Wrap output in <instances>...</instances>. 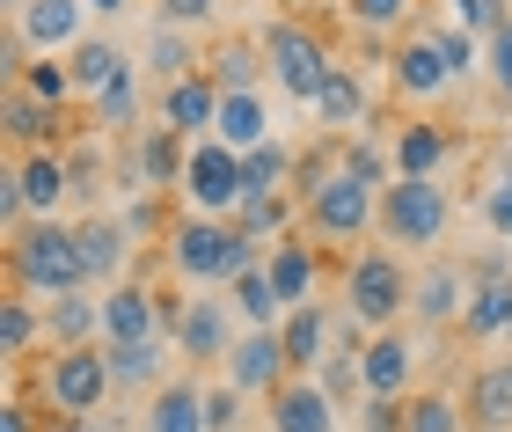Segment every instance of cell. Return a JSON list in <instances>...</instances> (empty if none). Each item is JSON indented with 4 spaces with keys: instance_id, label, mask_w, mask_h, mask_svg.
<instances>
[{
    "instance_id": "cell-1",
    "label": "cell",
    "mask_w": 512,
    "mask_h": 432,
    "mask_svg": "<svg viewBox=\"0 0 512 432\" xmlns=\"http://www.w3.org/2000/svg\"><path fill=\"white\" fill-rule=\"evenodd\" d=\"M8 279L22 301H66V293L88 286V264H81V235L66 220H30L22 235L8 242Z\"/></svg>"
},
{
    "instance_id": "cell-2",
    "label": "cell",
    "mask_w": 512,
    "mask_h": 432,
    "mask_svg": "<svg viewBox=\"0 0 512 432\" xmlns=\"http://www.w3.org/2000/svg\"><path fill=\"white\" fill-rule=\"evenodd\" d=\"M300 191H308V198H300V213H308V227H315L322 242L381 235V191H374V184H359V176L344 169V154H337V162H315Z\"/></svg>"
},
{
    "instance_id": "cell-3",
    "label": "cell",
    "mask_w": 512,
    "mask_h": 432,
    "mask_svg": "<svg viewBox=\"0 0 512 432\" xmlns=\"http://www.w3.org/2000/svg\"><path fill=\"white\" fill-rule=\"evenodd\" d=\"M169 264H176L191 286H235L242 271L264 264V257H256V242L242 235L235 220H205V213H191V220L169 227Z\"/></svg>"
},
{
    "instance_id": "cell-4",
    "label": "cell",
    "mask_w": 512,
    "mask_h": 432,
    "mask_svg": "<svg viewBox=\"0 0 512 432\" xmlns=\"http://www.w3.org/2000/svg\"><path fill=\"white\" fill-rule=\"evenodd\" d=\"M410 308V271L395 249H359L344 271V315L366 330H395V315Z\"/></svg>"
},
{
    "instance_id": "cell-5",
    "label": "cell",
    "mask_w": 512,
    "mask_h": 432,
    "mask_svg": "<svg viewBox=\"0 0 512 432\" xmlns=\"http://www.w3.org/2000/svg\"><path fill=\"white\" fill-rule=\"evenodd\" d=\"M454 220V198L439 191V176H395L381 191V242H403V249H432Z\"/></svg>"
},
{
    "instance_id": "cell-6",
    "label": "cell",
    "mask_w": 512,
    "mask_h": 432,
    "mask_svg": "<svg viewBox=\"0 0 512 432\" xmlns=\"http://www.w3.org/2000/svg\"><path fill=\"white\" fill-rule=\"evenodd\" d=\"M37 389L44 403H52L59 418H96L103 403H110V352L103 345H81V352H52L44 359V374H37Z\"/></svg>"
},
{
    "instance_id": "cell-7",
    "label": "cell",
    "mask_w": 512,
    "mask_h": 432,
    "mask_svg": "<svg viewBox=\"0 0 512 432\" xmlns=\"http://www.w3.org/2000/svg\"><path fill=\"white\" fill-rule=\"evenodd\" d=\"M264 66H271V88H286L293 103H315V88L337 74L330 44H322L308 22H271L264 30Z\"/></svg>"
},
{
    "instance_id": "cell-8",
    "label": "cell",
    "mask_w": 512,
    "mask_h": 432,
    "mask_svg": "<svg viewBox=\"0 0 512 432\" xmlns=\"http://www.w3.org/2000/svg\"><path fill=\"white\" fill-rule=\"evenodd\" d=\"M183 198H191V213H205V220H235V213H242V198H249L242 154H235V147H220V140H191Z\"/></svg>"
},
{
    "instance_id": "cell-9",
    "label": "cell",
    "mask_w": 512,
    "mask_h": 432,
    "mask_svg": "<svg viewBox=\"0 0 512 432\" xmlns=\"http://www.w3.org/2000/svg\"><path fill=\"white\" fill-rule=\"evenodd\" d=\"M8 30L30 44V59H59V52H81V30H88V0H22L8 15Z\"/></svg>"
},
{
    "instance_id": "cell-10",
    "label": "cell",
    "mask_w": 512,
    "mask_h": 432,
    "mask_svg": "<svg viewBox=\"0 0 512 432\" xmlns=\"http://www.w3.org/2000/svg\"><path fill=\"white\" fill-rule=\"evenodd\" d=\"M227 381L242 396H278L293 381V359H286V337L278 330H242L235 352H227Z\"/></svg>"
},
{
    "instance_id": "cell-11",
    "label": "cell",
    "mask_w": 512,
    "mask_h": 432,
    "mask_svg": "<svg viewBox=\"0 0 512 432\" xmlns=\"http://www.w3.org/2000/svg\"><path fill=\"white\" fill-rule=\"evenodd\" d=\"M169 337V301L147 286H110L103 293V345H154Z\"/></svg>"
},
{
    "instance_id": "cell-12",
    "label": "cell",
    "mask_w": 512,
    "mask_h": 432,
    "mask_svg": "<svg viewBox=\"0 0 512 432\" xmlns=\"http://www.w3.org/2000/svg\"><path fill=\"white\" fill-rule=\"evenodd\" d=\"M388 74H395V88H403L410 103H439L454 88V66H447V52H439V30H410L403 52L388 59Z\"/></svg>"
},
{
    "instance_id": "cell-13",
    "label": "cell",
    "mask_w": 512,
    "mask_h": 432,
    "mask_svg": "<svg viewBox=\"0 0 512 432\" xmlns=\"http://www.w3.org/2000/svg\"><path fill=\"white\" fill-rule=\"evenodd\" d=\"M359 381H366V403H403V389L417 381V345L403 330H374V345L359 352Z\"/></svg>"
},
{
    "instance_id": "cell-14",
    "label": "cell",
    "mask_w": 512,
    "mask_h": 432,
    "mask_svg": "<svg viewBox=\"0 0 512 432\" xmlns=\"http://www.w3.org/2000/svg\"><path fill=\"white\" fill-rule=\"evenodd\" d=\"M227 308L235 301H205V293H191L176 315V352L183 359H205V367H227V352H235V337H227Z\"/></svg>"
},
{
    "instance_id": "cell-15",
    "label": "cell",
    "mask_w": 512,
    "mask_h": 432,
    "mask_svg": "<svg viewBox=\"0 0 512 432\" xmlns=\"http://www.w3.org/2000/svg\"><path fill=\"white\" fill-rule=\"evenodd\" d=\"M161 125L183 132V140H213V125H220V81L213 74H183L161 88Z\"/></svg>"
},
{
    "instance_id": "cell-16",
    "label": "cell",
    "mask_w": 512,
    "mask_h": 432,
    "mask_svg": "<svg viewBox=\"0 0 512 432\" xmlns=\"http://www.w3.org/2000/svg\"><path fill=\"white\" fill-rule=\"evenodd\" d=\"M469 293H476V279L461 264H425L410 279V315L417 323H461V315H469Z\"/></svg>"
},
{
    "instance_id": "cell-17",
    "label": "cell",
    "mask_w": 512,
    "mask_h": 432,
    "mask_svg": "<svg viewBox=\"0 0 512 432\" xmlns=\"http://www.w3.org/2000/svg\"><path fill=\"white\" fill-rule=\"evenodd\" d=\"M15 191H22V206H30V220H59L66 206V191H74V162L66 154H22L15 162Z\"/></svg>"
},
{
    "instance_id": "cell-18",
    "label": "cell",
    "mask_w": 512,
    "mask_h": 432,
    "mask_svg": "<svg viewBox=\"0 0 512 432\" xmlns=\"http://www.w3.org/2000/svg\"><path fill=\"white\" fill-rule=\"evenodd\" d=\"M337 425L344 418H337V403L315 374H293L286 389L271 396V432H337Z\"/></svg>"
},
{
    "instance_id": "cell-19",
    "label": "cell",
    "mask_w": 512,
    "mask_h": 432,
    "mask_svg": "<svg viewBox=\"0 0 512 432\" xmlns=\"http://www.w3.org/2000/svg\"><path fill=\"white\" fill-rule=\"evenodd\" d=\"M264 271H271L278 301H286V315H293V308H308V301H315L322 257H315V242H300V235H286V242H271V249H264Z\"/></svg>"
},
{
    "instance_id": "cell-20",
    "label": "cell",
    "mask_w": 512,
    "mask_h": 432,
    "mask_svg": "<svg viewBox=\"0 0 512 432\" xmlns=\"http://www.w3.org/2000/svg\"><path fill=\"white\" fill-rule=\"evenodd\" d=\"M344 323L322 301H308V308H293L286 323H278V337H286V359H293V374H322V359H330V337H337Z\"/></svg>"
},
{
    "instance_id": "cell-21",
    "label": "cell",
    "mask_w": 512,
    "mask_h": 432,
    "mask_svg": "<svg viewBox=\"0 0 512 432\" xmlns=\"http://www.w3.org/2000/svg\"><path fill=\"white\" fill-rule=\"evenodd\" d=\"M213 140H220V147H235V154H256V147H271V140H278V132H271V103H264V88L220 96V125H213Z\"/></svg>"
},
{
    "instance_id": "cell-22",
    "label": "cell",
    "mask_w": 512,
    "mask_h": 432,
    "mask_svg": "<svg viewBox=\"0 0 512 432\" xmlns=\"http://www.w3.org/2000/svg\"><path fill=\"white\" fill-rule=\"evenodd\" d=\"M183 169H191V140L183 132H169V125H139V184L147 191H183Z\"/></svg>"
},
{
    "instance_id": "cell-23",
    "label": "cell",
    "mask_w": 512,
    "mask_h": 432,
    "mask_svg": "<svg viewBox=\"0 0 512 432\" xmlns=\"http://www.w3.org/2000/svg\"><path fill=\"white\" fill-rule=\"evenodd\" d=\"M44 345H52V352H81V345H103V301H88V293H66V301H44Z\"/></svg>"
},
{
    "instance_id": "cell-24",
    "label": "cell",
    "mask_w": 512,
    "mask_h": 432,
    "mask_svg": "<svg viewBox=\"0 0 512 432\" xmlns=\"http://www.w3.org/2000/svg\"><path fill=\"white\" fill-rule=\"evenodd\" d=\"M66 66H74V88L88 103L110 96L118 81H132V52H125V44H110V37H88L81 52H66Z\"/></svg>"
},
{
    "instance_id": "cell-25",
    "label": "cell",
    "mask_w": 512,
    "mask_h": 432,
    "mask_svg": "<svg viewBox=\"0 0 512 432\" xmlns=\"http://www.w3.org/2000/svg\"><path fill=\"white\" fill-rule=\"evenodd\" d=\"M74 235H81V264H88V286H96V279H118V271H125V257H132V242H125L132 227H125V220L96 213V220H81Z\"/></svg>"
},
{
    "instance_id": "cell-26",
    "label": "cell",
    "mask_w": 512,
    "mask_h": 432,
    "mask_svg": "<svg viewBox=\"0 0 512 432\" xmlns=\"http://www.w3.org/2000/svg\"><path fill=\"white\" fill-rule=\"evenodd\" d=\"M388 154H395V176H439V169H447V154H454V140L439 125H403L388 140Z\"/></svg>"
},
{
    "instance_id": "cell-27",
    "label": "cell",
    "mask_w": 512,
    "mask_h": 432,
    "mask_svg": "<svg viewBox=\"0 0 512 432\" xmlns=\"http://www.w3.org/2000/svg\"><path fill=\"white\" fill-rule=\"evenodd\" d=\"M205 74L220 81V96H242V88L271 81V66H264V44H242V37H227V44H213V59H205Z\"/></svg>"
},
{
    "instance_id": "cell-28",
    "label": "cell",
    "mask_w": 512,
    "mask_h": 432,
    "mask_svg": "<svg viewBox=\"0 0 512 432\" xmlns=\"http://www.w3.org/2000/svg\"><path fill=\"white\" fill-rule=\"evenodd\" d=\"M110 352V381L118 389H169V337H154V345H103Z\"/></svg>"
},
{
    "instance_id": "cell-29",
    "label": "cell",
    "mask_w": 512,
    "mask_h": 432,
    "mask_svg": "<svg viewBox=\"0 0 512 432\" xmlns=\"http://www.w3.org/2000/svg\"><path fill=\"white\" fill-rule=\"evenodd\" d=\"M461 330H469V337H512V279H505V271L476 279V293H469V315H461Z\"/></svg>"
},
{
    "instance_id": "cell-30",
    "label": "cell",
    "mask_w": 512,
    "mask_h": 432,
    "mask_svg": "<svg viewBox=\"0 0 512 432\" xmlns=\"http://www.w3.org/2000/svg\"><path fill=\"white\" fill-rule=\"evenodd\" d=\"M147 432H205V389H198V381H169V389H154Z\"/></svg>"
},
{
    "instance_id": "cell-31",
    "label": "cell",
    "mask_w": 512,
    "mask_h": 432,
    "mask_svg": "<svg viewBox=\"0 0 512 432\" xmlns=\"http://www.w3.org/2000/svg\"><path fill=\"white\" fill-rule=\"evenodd\" d=\"M227 301H235V315H242L249 330H278V323H286V301H278V286H271L264 264H249L242 279L227 286Z\"/></svg>"
},
{
    "instance_id": "cell-32",
    "label": "cell",
    "mask_w": 512,
    "mask_h": 432,
    "mask_svg": "<svg viewBox=\"0 0 512 432\" xmlns=\"http://www.w3.org/2000/svg\"><path fill=\"white\" fill-rule=\"evenodd\" d=\"M308 110H315V118L330 125V132H344V125H366V81L352 74V66H337V74L315 88V103H308Z\"/></svg>"
},
{
    "instance_id": "cell-33",
    "label": "cell",
    "mask_w": 512,
    "mask_h": 432,
    "mask_svg": "<svg viewBox=\"0 0 512 432\" xmlns=\"http://www.w3.org/2000/svg\"><path fill=\"white\" fill-rule=\"evenodd\" d=\"M469 418L483 432H512V359H491L469 389Z\"/></svg>"
},
{
    "instance_id": "cell-34",
    "label": "cell",
    "mask_w": 512,
    "mask_h": 432,
    "mask_svg": "<svg viewBox=\"0 0 512 432\" xmlns=\"http://www.w3.org/2000/svg\"><path fill=\"white\" fill-rule=\"evenodd\" d=\"M8 140L30 147V154H44V147L59 140V110L37 103V96H22V88H8Z\"/></svg>"
},
{
    "instance_id": "cell-35",
    "label": "cell",
    "mask_w": 512,
    "mask_h": 432,
    "mask_svg": "<svg viewBox=\"0 0 512 432\" xmlns=\"http://www.w3.org/2000/svg\"><path fill=\"white\" fill-rule=\"evenodd\" d=\"M242 176H249V198H278V191H286V176H293V147L271 140V147L242 154ZM249 198H242V206H249Z\"/></svg>"
},
{
    "instance_id": "cell-36",
    "label": "cell",
    "mask_w": 512,
    "mask_h": 432,
    "mask_svg": "<svg viewBox=\"0 0 512 432\" xmlns=\"http://www.w3.org/2000/svg\"><path fill=\"white\" fill-rule=\"evenodd\" d=\"M15 88H22V96H37V103H52V110H66V96H81V88H74V66H66V59H30Z\"/></svg>"
},
{
    "instance_id": "cell-37",
    "label": "cell",
    "mask_w": 512,
    "mask_h": 432,
    "mask_svg": "<svg viewBox=\"0 0 512 432\" xmlns=\"http://www.w3.org/2000/svg\"><path fill=\"white\" fill-rule=\"evenodd\" d=\"M235 227L249 242H286V227H293V198L278 191V198H249V206L235 213Z\"/></svg>"
},
{
    "instance_id": "cell-38",
    "label": "cell",
    "mask_w": 512,
    "mask_h": 432,
    "mask_svg": "<svg viewBox=\"0 0 512 432\" xmlns=\"http://www.w3.org/2000/svg\"><path fill=\"white\" fill-rule=\"evenodd\" d=\"M147 66L161 74V88L183 81V74H198V66H191V37L169 30V22H154V37H147Z\"/></svg>"
},
{
    "instance_id": "cell-39",
    "label": "cell",
    "mask_w": 512,
    "mask_h": 432,
    "mask_svg": "<svg viewBox=\"0 0 512 432\" xmlns=\"http://www.w3.org/2000/svg\"><path fill=\"white\" fill-rule=\"evenodd\" d=\"M37 337H44V315L22 301V293H15V301H0V359H22Z\"/></svg>"
},
{
    "instance_id": "cell-40",
    "label": "cell",
    "mask_w": 512,
    "mask_h": 432,
    "mask_svg": "<svg viewBox=\"0 0 512 432\" xmlns=\"http://www.w3.org/2000/svg\"><path fill=\"white\" fill-rule=\"evenodd\" d=\"M344 22L366 30V37H388V30L410 22V0H344Z\"/></svg>"
},
{
    "instance_id": "cell-41",
    "label": "cell",
    "mask_w": 512,
    "mask_h": 432,
    "mask_svg": "<svg viewBox=\"0 0 512 432\" xmlns=\"http://www.w3.org/2000/svg\"><path fill=\"white\" fill-rule=\"evenodd\" d=\"M403 411H410V432H461V403H454L447 389H432V396H410Z\"/></svg>"
},
{
    "instance_id": "cell-42",
    "label": "cell",
    "mask_w": 512,
    "mask_h": 432,
    "mask_svg": "<svg viewBox=\"0 0 512 432\" xmlns=\"http://www.w3.org/2000/svg\"><path fill=\"white\" fill-rule=\"evenodd\" d=\"M242 403H249V396H242L227 374L205 381V432H242Z\"/></svg>"
},
{
    "instance_id": "cell-43",
    "label": "cell",
    "mask_w": 512,
    "mask_h": 432,
    "mask_svg": "<svg viewBox=\"0 0 512 432\" xmlns=\"http://www.w3.org/2000/svg\"><path fill=\"white\" fill-rule=\"evenodd\" d=\"M439 52H447V66H454V81H469L476 66H483V44L461 30V22H439Z\"/></svg>"
},
{
    "instance_id": "cell-44",
    "label": "cell",
    "mask_w": 512,
    "mask_h": 432,
    "mask_svg": "<svg viewBox=\"0 0 512 432\" xmlns=\"http://www.w3.org/2000/svg\"><path fill=\"white\" fill-rule=\"evenodd\" d=\"M96 125H103V132H125V125H139V81H118L110 96H96Z\"/></svg>"
},
{
    "instance_id": "cell-45",
    "label": "cell",
    "mask_w": 512,
    "mask_h": 432,
    "mask_svg": "<svg viewBox=\"0 0 512 432\" xmlns=\"http://www.w3.org/2000/svg\"><path fill=\"white\" fill-rule=\"evenodd\" d=\"M315 381L330 389V403H352V396L366 389V381H359V359H352V352H330V359H322V374H315Z\"/></svg>"
},
{
    "instance_id": "cell-46",
    "label": "cell",
    "mask_w": 512,
    "mask_h": 432,
    "mask_svg": "<svg viewBox=\"0 0 512 432\" xmlns=\"http://www.w3.org/2000/svg\"><path fill=\"white\" fill-rule=\"evenodd\" d=\"M483 66H491V88L512 103V22H505L498 37H483Z\"/></svg>"
},
{
    "instance_id": "cell-47",
    "label": "cell",
    "mask_w": 512,
    "mask_h": 432,
    "mask_svg": "<svg viewBox=\"0 0 512 432\" xmlns=\"http://www.w3.org/2000/svg\"><path fill=\"white\" fill-rule=\"evenodd\" d=\"M154 15L169 22V30H198V22L220 15V0H154Z\"/></svg>"
},
{
    "instance_id": "cell-48",
    "label": "cell",
    "mask_w": 512,
    "mask_h": 432,
    "mask_svg": "<svg viewBox=\"0 0 512 432\" xmlns=\"http://www.w3.org/2000/svg\"><path fill=\"white\" fill-rule=\"evenodd\" d=\"M483 220H491L498 242H512V176H498V184L483 191Z\"/></svg>"
},
{
    "instance_id": "cell-49",
    "label": "cell",
    "mask_w": 512,
    "mask_h": 432,
    "mask_svg": "<svg viewBox=\"0 0 512 432\" xmlns=\"http://www.w3.org/2000/svg\"><path fill=\"white\" fill-rule=\"evenodd\" d=\"M359 432H410V411H403V403H366Z\"/></svg>"
},
{
    "instance_id": "cell-50",
    "label": "cell",
    "mask_w": 512,
    "mask_h": 432,
    "mask_svg": "<svg viewBox=\"0 0 512 432\" xmlns=\"http://www.w3.org/2000/svg\"><path fill=\"white\" fill-rule=\"evenodd\" d=\"M52 432H118L110 418H52Z\"/></svg>"
},
{
    "instance_id": "cell-51",
    "label": "cell",
    "mask_w": 512,
    "mask_h": 432,
    "mask_svg": "<svg viewBox=\"0 0 512 432\" xmlns=\"http://www.w3.org/2000/svg\"><path fill=\"white\" fill-rule=\"evenodd\" d=\"M0 432H37V425H30V411H22V403H8V411H0Z\"/></svg>"
},
{
    "instance_id": "cell-52",
    "label": "cell",
    "mask_w": 512,
    "mask_h": 432,
    "mask_svg": "<svg viewBox=\"0 0 512 432\" xmlns=\"http://www.w3.org/2000/svg\"><path fill=\"white\" fill-rule=\"evenodd\" d=\"M88 15H110V22H118V15H132V0H88Z\"/></svg>"
},
{
    "instance_id": "cell-53",
    "label": "cell",
    "mask_w": 512,
    "mask_h": 432,
    "mask_svg": "<svg viewBox=\"0 0 512 432\" xmlns=\"http://www.w3.org/2000/svg\"><path fill=\"white\" fill-rule=\"evenodd\" d=\"M447 8H454V15H461V22H469V15H476V8H483V0H447Z\"/></svg>"
},
{
    "instance_id": "cell-54",
    "label": "cell",
    "mask_w": 512,
    "mask_h": 432,
    "mask_svg": "<svg viewBox=\"0 0 512 432\" xmlns=\"http://www.w3.org/2000/svg\"><path fill=\"white\" fill-rule=\"evenodd\" d=\"M0 8H8V15H15V8H22V0H0Z\"/></svg>"
}]
</instances>
